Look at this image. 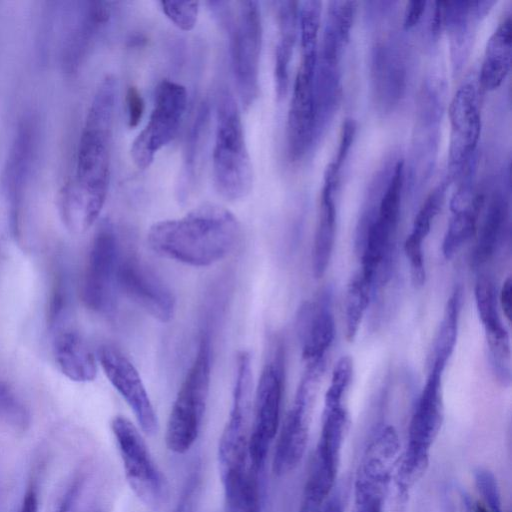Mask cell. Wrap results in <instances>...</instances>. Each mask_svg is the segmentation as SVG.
Returning a JSON list of instances; mask_svg holds the SVG:
<instances>
[{"mask_svg": "<svg viewBox=\"0 0 512 512\" xmlns=\"http://www.w3.org/2000/svg\"><path fill=\"white\" fill-rule=\"evenodd\" d=\"M116 96L117 82L107 76L98 87L86 116L74 179L60 194V217L73 234L86 232L96 222L107 197Z\"/></svg>", "mask_w": 512, "mask_h": 512, "instance_id": "obj_1", "label": "cell"}, {"mask_svg": "<svg viewBox=\"0 0 512 512\" xmlns=\"http://www.w3.org/2000/svg\"><path fill=\"white\" fill-rule=\"evenodd\" d=\"M240 237L236 216L225 207L208 203L180 218L154 223L147 233V243L159 256L205 267L227 257Z\"/></svg>", "mask_w": 512, "mask_h": 512, "instance_id": "obj_2", "label": "cell"}, {"mask_svg": "<svg viewBox=\"0 0 512 512\" xmlns=\"http://www.w3.org/2000/svg\"><path fill=\"white\" fill-rule=\"evenodd\" d=\"M212 174L216 191L228 201L243 199L252 189L253 169L241 115L227 89L221 90L217 101Z\"/></svg>", "mask_w": 512, "mask_h": 512, "instance_id": "obj_3", "label": "cell"}, {"mask_svg": "<svg viewBox=\"0 0 512 512\" xmlns=\"http://www.w3.org/2000/svg\"><path fill=\"white\" fill-rule=\"evenodd\" d=\"M446 365L432 362L431 370L413 412L406 451L398 462L395 494L409 497L413 485L423 476L430 449L443 423L442 377Z\"/></svg>", "mask_w": 512, "mask_h": 512, "instance_id": "obj_4", "label": "cell"}, {"mask_svg": "<svg viewBox=\"0 0 512 512\" xmlns=\"http://www.w3.org/2000/svg\"><path fill=\"white\" fill-rule=\"evenodd\" d=\"M210 378L211 343L209 335L203 333L168 417L165 442L170 451L183 454L197 440L206 409Z\"/></svg>", "mask_w": 512, "mask_h": 512, "instance_id": "obj_5", "label": "cell"}, {"mask_svg": "<svg viewBox=\"0 0 512 512\" xmlns=\"http://www.w3.org/2000/svg\"><path fill=\"white\" fill-rule=\"evenodd\" d=\"M226 27L230 31L231 67L239 100L244 109L259 95V67L262 47V19L257 1L235 3Z\"/></svg>", "mask_w": 512, "mask_h": 512, "instance_id": "obj_6", "label": "cell"}, {"mask_svg": "<svg viewBox=\"0 0 512 512\" xmlns=\"http://www.w3.org/2000/svg\"><path fill=\"white\" fill-rule=\"evenodd\" d=\"M111 430L131 490L150 508L161 507L168 500L169 485L139 429L126 417L117 415L111 421Z\"/></svg>", "mask_w": 512, "mask_h": 512, "instance_id": "obj_7", "label": "cell"}, {"mask_svg": "<svg viewBox=\"0 0 512 512\" xmlns=\"http://www.w3.org/2000/svg\"><path fill=\"white\" fill-rule=\"evenodd\" d=\"M283 391L284 353L282 345L278 344L263 367L253 403V422L248 441L249 464L260 472L278 432Z\"/></svg>", "mask_w": 512, "mask_h": 512, "instance_id": "obj_8", "label": "cell"}, {"mask_svg": "<svg viewBox=\"0 0 512 512\" xmlns=\"http://www.w3.org/2000/svg\"><path fill=\"white\" fill-rule=\"evenodd\" d=\"M326 367V361L306 365L293 405L283 422L277 439L272 469L284 475L301 462L308 443L312 408Z\"/></svg>", "mask_w": 512, "mask_h": 512, "instance_id": "obj_9", "label": "cell"}, {"mask_svg": "<svg viewBox=\"0 0 512 512\" xmlns=\"http://www.w3.org/2000/svg\"><path fill=\"white\" fill-rule=\"evenodd\" d=\"M187 101V90L183 85L168 79L159 83L150 118L134 139L130 150L138 169L148 168L157 152L174 139L183 120Z\"/></svg>", "mask_w": 512, "mask_h": 512, "instance_id": "obj_10", "label": "cell"}, {"mask_svg": "<svg viewBox=\"0 0 512 512\" xmlns=\"http://www.w3.org/2000/svg\"><path fill=\"white\" fill-rule=\"evenodd\" d=\"M121 257L114 227L105 222L93 237L83 275L81 297L88 309L102 314L113 310Z\"/></svg>", "mask_w": 512, "mask_h": 512, "instance_id": "obj_11", "label": "cell"}, {"mask_svg": "<svg viewBox=\"0 0 512 512\" xmlns=\"http://www.w3.org/2000/svg\"><path fill=\"white\" fill-rule=\"evenodd\" d=\"M117 288L130 301L160 322L174 315L176 300L170 288L135 256L121 257Z\"/></svg>", "mask_w": 512, "mask_h": 512, "instance_id": "obj_12", "label": "cell"}, {"mask_svg": "<svg viewBox=\"0 0 512 512\" xmlns=\"http://www.w3.org/2000/svg\"><path fill=\"white\" fill-rule=\"evenodd\" d=\"M97 360L108 381L130 407L141 430L158 431V418L143 381L133 363L116 347L103 345Z\"/></svg>", "mask_w": 512, "mask_h": 512, "instance_id": "obj_13", "label": "cell"}, {"mask_svg": "<svg viewBox=\"0 0 512 512\" xmlns=\"http://www.w3.org/2000/svg\"><path fill=\"white\" fill-rule=\"evenodd\" d=\"M316 56L302 55L294 81L286 128L288 155L292 161L300 159L307 151L316 123Z\"/></svg>", "mask_w": 512, "mask_h": 512, "instance_id": "obj_14", "label": "cell"}, {"mask_svg": "<svg viewBox=\"0 0 512 512\" xmlns=\"http://www.w3.org/2000/svg\"><path fill=\"white\" fill-rule=\"evenodd\" d=\"M298 327L306 365L326 360L336 331L329 293H322L315 302L301 308Z\"/></svg>", "mask_w": 512, "mask_h": 512, "instance_id": "obj_15", "label": "cell"}, {"mask_svg": "<svg viewBox=\"0 0 512 512\" xmlns=\"http://www.w3.org/2000/svg\"><path fill=\"white\" fill-rule=\"evenodd\" d=\"M449 118L450 159L458 164L474 150L481 130L476 90L472 84L465 83L458 88L449 106Z\"/></svg>", "mask_w": 512, "mask_h": 512, "instance_id": "obj_16", "label": "cell"}, {"mask_svg": "<svg viewBox=\"0 0 512 512\" xmlns=\"http://www.w3.org/2000/svg\"><path fill=\"white\" fill-rule=\"evenodd\" d=\"M52 351L58 369L71 381L86 383L96 378L97 356L77 331L58 328Z\"/></svg>", "mask_w": 512, "mask_h": 512, "instance_id": "obj_17", "label": "cell"}, {"mask_svg": "<svg viewBox=\"0 0 512 512\" xmlns=\"http://www.w3.org/2000/svg\"><path fill=\"white\" fill-rule=\"evenodd\" d=\"M348 425V414L343 405L324 408L322 427L311 469L335 480L340 453Z\"/></svg>", "mask_w": 512, "mask_h": 512, "instance_id": "obj_18", "label": "cell"}, {"mask_svg": "<svg viewBox=\"0 0 512 512\" xmlns=\"http://www.w3.org/2000/svg\"><path fill=\"white\" fill-rule=\"evenodd\" d=\"M260 471L250 464L220 473L224 493V512H259L261 505Z\"/></svg>", "mask_w": 512, "mask_h": 512, "instance_id": "obj_19", "label": "cell"}, {"mask_svg": "<svg viewBox=\"0 0 512 512\" xmlns=\"http://www.w3.org/2000/svg\"><path fill=\"white\" fill-rule=\"evenodd\" d=\"M478 316L485 330L489 353L510 350V341L507 330L498 311L497 291L490 278H478L474 289Z\"/></svg>", "mask_w": 512, "mask_h": 512, "instance_id": "obj_20", "label": "cell"}, {"mask_svg": "<svg viewBox=\"0 0 512 512\" xmlns=\"http://www.w3.org/2000/svg\"><path fill=\"white\" fill-rule=\"evenodd\" d=\"M512 29L507 15L488 39L480 72V83L485 90L497 88L507 76L511 64Z\"/></svg>", "mask_w": 512, "mask_h": 512, "instance_id": "obj_21", "label": "cell"}, {"mask_svg": "<svg viewBox=\"0 0 512 512\" xmlns=\"http://www.w3.org/2000/svg\"><path fill=\"white\" fill-rule=\"evenodd\" d=\"M277 4L279 38L275 49L274 78L276 95L281 99L286 95L289 84V68L296 39L298 3L282 1Z\"/></svg>", "mask_w": 512, "mask_h": 512, "instance_id": "obj_22", "label": "cell"}, {"mask_svg": "<svg viewBox=\"0 0 512 512\" xmlns=\"http://www.w3.org/2000/svg\"><path fill=\"white\" fill-rule=\"evenodd\" d=\"M336 182L325 179L321 194L320 214L315 232L312 268L316 278H321L329 265L335 241L336 208L333 191Z\"/></svg>", "mask_w": 512, "mask_h": 512, "instance_id": "obj_23", "label": "cell"}, {"mask_svg": "<svg viewBox=\"0 0 512 512\" xmlns=\"http://www.w3.org/2000/svg\"><path fill=\"white\" fill-rule=\"evenodd\" d=\"M80 19L71 32L68 46L69 64L77 63L111 16L109 2H87Z\"/></svg>", "mask_w": 512, "mask_h": 512, "instance_id": "obj_24", "label": "cell"}, {"mask_svg": "<svg viewBox=\"0 0 512 512\" xmlns=\"http://www.w3.org/2000/svg\"><path fill=\"white\" fill-rule=\"evenodd\" d=\"M507 208L500 196H494L487 208L471 258L473 266L486 263L496 252L504 233Z\"/></svg>", "mask_w": 512, "mask_h": 512, "instance_id": "obj_25", "label": "cell"}, {"mask_svg": "<svg viewBox=\"0 0 512 512\" xmlns=\"http://www.w3.org/2000/svg\"><path fill=\"white\" fill-rule=\"evenodd\" d=\"M484 203L482 194L475 195L470 204L454 212L442 243V253L449 260L474 235Z\"/></svg>", "mask_w": 512, "mask_h": 512, "instance_id": "obj_26", "label": "cell"}, {"mask_svg": "<svg viewBox=\"0 0 512 512\" xmlns=\"http://www.w3.org/2000/svg\"><path fill=\"white\" fill-rule=\"evenodd\" d=\"M462 303V290L457 287L447 300L443 318L437 333L433 362L446 365L452 355L458 335L459 315Z\"/></svg>", "mask_w": 512, "mask_h": 512, "instance_id": "obj_27", "label": "cell"}, {"mask_svg": "<svg viewBox=\"0 0 512 512\" xmlns=\"http://www.w3.org/2000/svg\"><path fill=\"white\" fill-rule=\"evenodd\" d=\"M210 110L208 104L202 103L195 115L194 121L187 136L184 160L181 171L179 195H187L188 187L195 177L197 159L200 153L203 137L207 130Z\"/></svg>", "mask_w": 512, "mask_h": 512, "instance_id": "obj_28", "label": "cell"}, {"mask_svg": "<svg viewBox=\"0 0 512 512\" xmlns=\"http://www.w3.org/2000/svg\"><path fill=\"white\" fill-rule=\"evenodd\" d=\"M31 426V413L23 399L7 382L0 381V428L23 434Z\"/></svg>", "mask_w": 512, "mask_h": 512, "instance_id": "obj_29", "label": "cell"}, {"mask_svg": "<svg viewBox=\"0 0 512 512\" xmlns=\"http://www.w3.org/2000/svg\"><path fill=\"white\" fill-rule=\"evenodd\" d=\"M372 296L371 286L360 273L355 275L348 285L345 301L346 338L348 341L351 342L356 337Z\"/></svg>", "mask_w": 512, "mask_h": 512, "instance_id": "obj_30", "label": "cell"}, {"mask_svg": "<svg viewBox=\"0 0 512 512\" xmlns=\"http://www.w3.org/2000/svg\"><path fill=\"white\" fill-rule=\"evenodd\" d=\"M402 185L403 162L399 161L395 166L393 176L381 199L378 217L376 218L384 225L393 229H396L398 224Z\"/></svg>", "mask_w": 512, "mask_h": 512, "instance_id": "obj_31", "label": "cell"}, {"mask_svg": "<svg viewBox=\"0 0 512 512\" xmlns=\"http://www.w3.org/2000/svg\"><path fill=\"white\" fill-rule=\"evenodd\" d=\"M302 55H317L316 45L320 26L319 1L298 3Z\"/></svg>", "mask_w": 512, "mask_h": 512, "instance_id": "obj_32", "label": "cell"}, {"mask_svg": "<svg viewBox=\"0 0 512 512\" xmlns=\"http://www.w3.org/2000/svg\"><path fill=\"white\" fill-rule=\"evenodd\" d=\"M442 203L443 189L437 188L429 194L418 211L414 219L412 231L407 239L417 244H423V241L430 232L434 218L441 209Z\"/></svg>", "mask_w": 512, "mask_h": 512, "instance_id": "obj_33", "label": "cell"}, {"mask_svg": "<svg viewBox=\"0 0 512 512\" xmlns=\"http://www.w3.org/2000/svg\"><path fill=\"white\" fill-rule=\"evenodd\" d=\"M353 376V361L349 356H342L335 364L330 385L325 393L324 408L343 405L342 400Z\"/></svg>", "mask_w": 512, "mask_h": 512, "instance_id": "obj_34", "label": "cell"}, {"mask_svg": "<svg viewBox=\"0 0 512 512\" xmlns=\"http://www.w3.org/2000/svg\"><path fill=\"white\" fill-rule=\"evenodd\" d=\"M198 1H161L160 6L167 18L183 31L192 30L199 13Z\"/></svg>", "mask_w": 512, "mask_h": 512, "instance_id": "obj_35", "label": "cell"}, {"mask_svg": "<svg viewBox=\"0 0 512 512\" xmlns=\"http://www.w3.org/2000/svg\"><path fill=\"white\" fill-rule=\"evenodd\" d=\"M474 479L488 509L491 512H503L500 490L494 474L488 469L478 468L474 473Z\"/></svg>", "mask_w": 512, "mask_h": 512, "instance_id": "obj_36", "label": "cell"}, {"mask_svg": "<svg viewBox=\"0 0 512 512\" xmlns=\"http://www.w3.org/2000/svg\"><path fill=\"white\" fill-rule=\"evenodd\" d=\"M444 504L447 512H474V503L461 486L451 483L444 489Z\"/></svg>", "mask_w": 512, "mask_h": 512, "instance_id": "obj_37", "label": "cell"}, {"mask_svg": "<svg viewBox=\"0 0 512 512\" xmlns=\"http://www.w3.org/2000/svg\"><path fill=\"white\" fill-rule=\"evenodd\" d=\"M200 488V474L194 470L186 480L173 512H194Z\"/></svg>", "mask_w": 512, "mask_h": 512, "instance_id": "obj_38", "label": "cell"}, {"mask_svg": "<svg viewBox=\"0 0 512 512\" xmlns=\"http://www.w3.org/2000/svg\"><path fill=\"white\" fill-rule=\"evenodd\" d=\"M126 108L128 116V126L135 128L140 123L144 110V99L135 86H129L126 92Z\"/></svg>", "mask_w": 512, "mask_h": 512, "instance_id": "obj_39", "label": "cell"}, {"mask_svg": "<svg viewBox=\"0 0 512 512\" xmlns=\"http://www.w3.org/2000/svg\"><path fill=\"white\" fill-rule=\"evenodd\" d=\"M356 131V124L353 119H346L341 128V135L336 159L331 162L335 169L339 172L343 161L352 145Z\"/></svg>", "mask_w": 512, "mask_h": 512, "instance_id": "obj_40", "label": "cell"}, {"mask_svg": "<svg viewBox=\"0 0 512 512\" xmlns=\"http://www.w3.org/2000/svg\"><path fill=\"white\" fill-rule=\"evenodd\" d=\"M83 484L82 477H76L63 494L56 512H76Z\"/></svg>", "mask_w": 512, "mask_h": 512, "instance_id": "obj_41", "label": "cell"}, {"mask_svg": "<svg viewBox=\"0 0 512 512\" xmlns=\"http://www.w3.org/2000/svg\"><path fill=\"white\" fill-rule=\"evenodd\" d=\"M426 2L423 0H412L407 3L404 13V26L410 28L417 24L425 10Z\"/></svg>", "mask_w": 512, "mask_h": 512, "instance_id": "obj_42", "label": "cell"}, {"mask_svg": "<svg viewBox=\"0 0 512 512\" xmlns=\"http://www.w3.org/2000/svg\"><path fill=\"white\" fill-rule=\"evenodd\" d=\"M500 304L505 317L510 321L512 310V281L510 277L504 281L501 288Z\"/></svg>", "mask_w": 512, "mask_h": 512, "instance_id": "obj_43", "label": "cell"}, {"mask_svg": "<svg viewBox=\"0 0 512 512\" xmlns=\"http://www.w3.org/2000/svg\"><path fill=\"white\" fill-rule=\"evenodd\" d=\"M38 511V495L34 487H30L24 495L18 512H37Z\"/></svg>", "mask_w": 512, "mask_h": 512, "instance_id": "obj_44", "label": "cell"}, {"mask_svg": "<svg viewBox=\"0 0 512 512\" xmlns=\"http://www.w3.org/2000/svg\"><path fill=\"white\" fill-rule=\"evenodd\" d=\"M446 2L437 1L435 3L434 16L432 21L433 33H438L441 30L444 18H445Z\"/></svg>", "mask_w": 512, "mask_h": 512, "instance_id": "obj_45", "label": "cell"}, {"mask_svg": "<svg viewBox=\"0 0 512 512\" xmlns=\"http://www.w3.org/2000/svg\"><path fill=\"white\" fill-rule=\"evenodd\" d=\"M320 512H343V503L339 493H335L323 504Z\"/></svg>", "mask_w": 512, "mask_h": 512, "instance_id": "obj_46", "label": "cell"}, {"mask_svg": "<svg viewBox=\"0 0 512 512\" xmlns=\"http://www.w3.org/2000/svg\"><path fill=\"white\" fill-rule=\"evenodd\" d=\"M323 504L303 496L298 512H320Z\"/></svg>", "mask_w": 512, "mask_h": 512, "instance_id": "obj_47", "label": "cell"}]
</instances>
